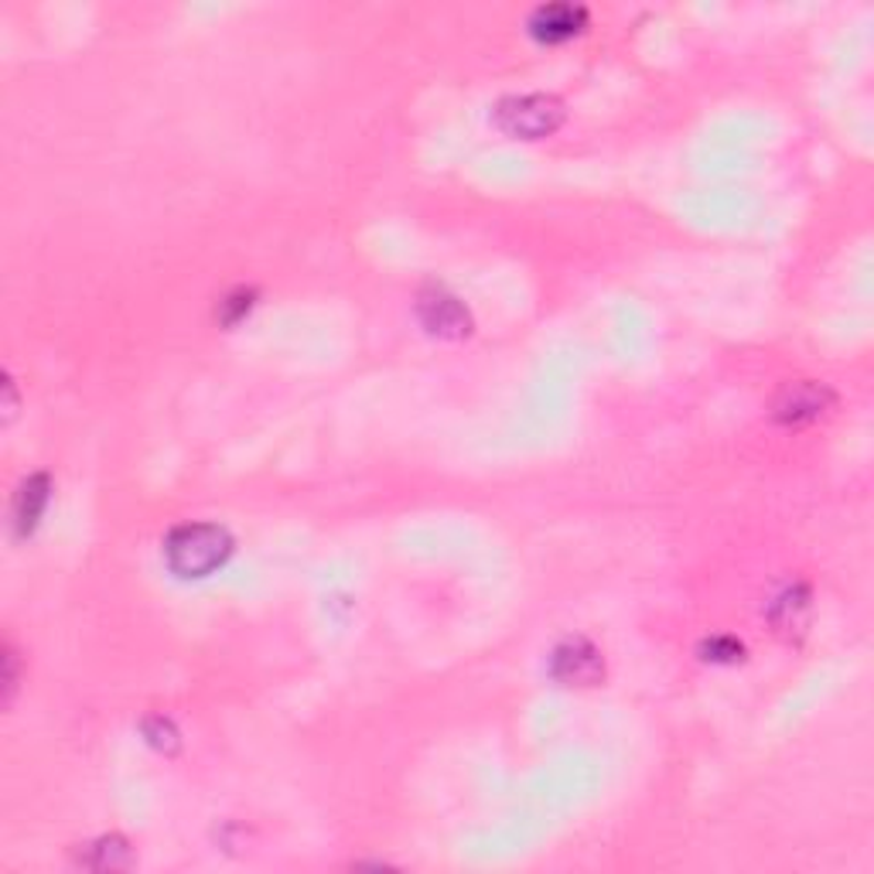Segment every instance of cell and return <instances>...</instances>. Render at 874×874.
<instances>
[{"instance_id":"obj_1","label":"cell","mask_w":874,"mask_h":874,"mask_svg":"<svg viewBox=\"0 0 874 874\" xmlns=\"http://www.w3.org/2000/svg\"><path fill=\"white\" fill-rule=\"evenodd\" d=\"M232 554V536L219 523H185L164 540V560L178 578H209Z\"/></svg>"},{"instance_id":"obj_2","label":"cell","mask_w":874,"mask_h":874,"mask_svg":"<svg viewBox=\"0 0 874 874\" xmlns=\"http://www.w3.org/2000/svg\"><path fill=\"white\" fill-rule=\"evenodd\" d=\"M495 123L502 133L516 141H540L564 123V103L547 92H523L510 96L495 107Z\"/></svg>"},{"instance_id":"obj_3","label":"cell","mask_w":874,"mask_h":874,"mask_svg":"<svg viewBox=\"0 0 874 874\" xmlns=\"http://www.w3.org/2000/svg\"><path fill=\"white\" fill-rule=\"evenodd\" d=\"M550 674L564 687H594L604 677L601 649L588 638H564L550 653Z\"/></svg>"},{"instance_id":"obj_4","label":"cell","mask_w":874,"mask_h":874,"mask_svg":"<svg viewBox=\"0 0 874 874\" xmlns=\"http://www.w3.org/2000/svg\"><path fill=\"white\" fill-rule=\"evenodd\" d=\"M417 315L424 328L437 335V339H465V335L472 331V315H468V308L445 287H427L417 297Z\"/></svg>"},{"instance_id":"obj_5","label":"cell","mask_w":874,"mask_h":874,"mask_svg":"<svg viewBox=\"0 0 874 874\" xmlns=\"http://www.w3.org/2000/svg\"><path fill=\"white\" fill-rule=\"evenodd\" d=\"M833 403V393L823 386V383H813V380H802V383H789L783 393H779V400H776V420L779 424H793V427H799V424H810V420H817L827 407Z\"/></svg>"},{"instance_id":"obj_6","label":"cell","mask_w":874,"mask_h":874,"mask_svg":"<svg viewBox=\"0 0 874 874\" xmlns=\"http://www.w3.org/2000/svg\"><path fill=\"white\" fill-rule=\"evenodd\" d=\"M585 24H588V11L581 4H544L529 18V35L536 42L557 45V42L581 35Z\"/></svg>"},{"instance_id":"obj_7","label":"cell","mask_w":874,"mask_h":874,"mask_svg":"<svg viewBox=\"0 0 874 874\" xmlns=\"http://www.w3.org/2000/svg\"><path fill=\"white\" fill-rule=\"evenodd\" d=\"M48 492H52V482L42 472L28 476L21 482L18 495H14V529H18V536H28L31 529L39 526V520H42V513L48 506Z\"/></svg>"},{"instance_id":"obj_8","label":"cell","mask_w":874,"mask_h":874,"mask_svg":"<svg viewBox=\"0 0 874 874\" xmlns=\"http://www.w3.org/2000/svg\"><path fill=\"white\" fill-rule=\"evenodd\" d=\"M806 619H810V594L806 588H789L786 594H779V601L772 604V622L783 635L802 632Z\"/></svg>"},{"instance_id":"obj_9","label":"cell","mask_w":874,"mask_h":874,"mask_svg":"<svg viewBox=\"0 0 874 874\" xmlns=\"http://www.w3.org/2000/svg\"><path fill=\"white\" fill-rule=\"evenodd\" d=\"M130 861H133L130 844L117 833L92 840V844L86 848V857H83V864H89L96 871H123V867H130Z\"/></svg>"},{"instance_id":"obj_10","label":"cell","mask_w":874,"mask_h":874,"mask_svg":"<svg viewBox=\"0 0 874 874\" xmlns=\"http://www.w3.org/2000/svg\"><path fill=\"white\" fill-rule=\"evenodd\" d=\"M141 731H144V738H148V745H154L157 752H167V755H172V752L178 749V731H175V724L167 721V718H148Z\"/></svg>"},{"instance_id":"obj_11","label":"cell","mask_w":874,"mask_h":874,"mask_svg":"<svg viewBox=\"0 0 874 874\" xmlns=\"http://www.w3.org/2000/svg\"><path fill=\"white\" fill-rule=\"evenodd\" d=\"M253 297H256V294L247 291V287L226 294V297L219 301V318H222V325H237L240 318H247L250 308H253Z\"/></svg>"},{"instance_id":"obj_12","label":"cell","mask_w":874,"mask_h":874,"mask_svg":"<svg viewBox=\"0 0 874 874\" xmlns=\"http://www.w3.org/2000/svg\"><path fill=\"white\" fill-rule=\"evenodd\" d=\"M703 659H714V663H734L742 659V643H734V638H711L708 646H703Z\"/></svg>"},{"instance_id":"obj_13","label":"cell","mask_w":874,"mask_h":874,"mask_svg":"<svg viewBox=\"0 0 874 874\" xmlns=\"http://www.w3.org/2000/svg\"><path fill=\"white\" fill-rule=\"evenodd\" d=\"M14 690H18V653L8 646V649H4V700H8V703H11Z\"/></svg>"},{"instance_id":"obj_14","label":"cell","mask_w":874,"mask_h":874,"mask_svg":"<svg viewBox=\"0 0 874 874\" xmlns=\"http://www.w3.org/2000/svg\"><path fill=\"white\" fill-rule=\"evenodd\" d=\"M4 393H8V403H4V411H8V420L18 414V393H14V380L4 376Z\"/></svg>"}]
</instances>
